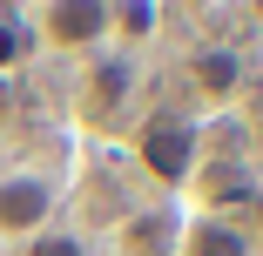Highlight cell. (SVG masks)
<instances>
[{
  "instance_id": "2",
  "label": "cell",
  "mask_w": 263,
  "mask_h": 256,
  "mask_svg": "<svg viewBox=\"0 0 263 256\" xmlns=\"http://www.w3.org/2000/svg\"><path fill=\"white\" fill-rule=\"evenodd\" d=\"M128 148H135L142 175L162 195H176V189H189V175L202 162V122L182 115L176 101H155V108H142V122L128 128Z\"/></svg>"
},
{
  "instance_id": "9",
  "label": "cell",
  "mask_w": 263,
  "mask_h": 256,
  "mask_svg": "<svg viewBox=\"0 0 263 256\" xmlns=\"http://www.w3.org/2000/svg\"><path fill=\"white\" fill-rule=\"evenodd\" d=\"M0 162H7V108H0Z\"/></svg>"
},
{
  "instance_id": "4",
  "label": "cell",
  "mask_w": 263,
  "mask_h": 256,
  "mask_svg": "<svg viewBox=\"0 0 263 256\" xmlns=\"http://www.w3.org/2000/svg\"><path fill=\"white\" fill-rule=\"evenodd\" d=\"M27 34L47 54L95 61L101 47H115V7L108 0H47V7H27Z\"/></svg>"
},
{
  "instance_id": "5",
  "label": "cell",
  "mask_w": 263,
  "mask_h": 256,
  "mask_svg": "<svg viewBox=\"0 0 263 256\" xmlns=\"http://www.w3.org/2000/svg\"><path fill=\"white\" fill-rule=\"evenodd\" d=\"M243 88H250L243 47H236V41H202L196 54L182 61V101H176V108L202 122V115H223Z\"/></svg>"
},
{
  "instance_id": "1",
  "label": "cell",
  "mask_w": 263,
  "mask_h": 256,
  "mask_svg": "<svg viewBox=\"0 0 263 256\" xmlns=\"http://www.w3.org/2000/svg\"><path fill=\"white\" fill-rule=\"evenodd\" d=\"M142 61L122 54V47H101L95 61H81L74 81V115L95 142H128V128L142 122Z\"/></svg>"
},
{
  "instance_id": "3",
  "label": "cell",
  "mask_w": 263,
  "mask_h": 256,
  "mask_svg": "<svg viewBox=\"0 0 263 256\" xmlns=\"http://www.w3.org/2000/svg\"><path fill=\"white\" fill-rule=\"evenodd\" d=\"M61 209H68V169L61 162H7L0 169V243L7 249L54 229Z\"/></svg>"
},
{
  "instance_id": "7",
  "label": "cell",
  "mask_w": 263,
  "mask_h": 256,
  "mask_svg": "<svg viewBox=\"0 0 263 256\" xmlns=\"http://www.w3.org/2000/svg\"><path fill=\"white\" fill-rule=\"evenodd\" d=\"M14 256H108V243H101L95 229H68V223H54V229H41L34 243H21Z\"/></svg>"
},
{
  "instance_id": "6",
  "label": "cell",
  "mask_w": 263,
  "mask_h": 256,
  "mask_svg": "<svg viewBox=\"0 0 263 256\" xmlns=\"http://www.w3.org/2000/svg\"><path fill=\"white\" fill-rule=\"evenodd\" d=\"M176 256H263V243L250 236L243 216H216V209H182V236Z\"/></svg>"
},
{
  "instance_id": "8",
  "label": "cell",
  "mask_w": 263,
  "mask_h": 256,
  "mask_svg": "<svg viewBox=\"0 0 263 256\" xmlns=\"http://www.w3.org/2000/svg\"><path fill=\"white\" fill-rule=\"evenodd\" d=\"M34 54V34H27V7H0V74H14Z\"/></svg>"
}]
</instances>
